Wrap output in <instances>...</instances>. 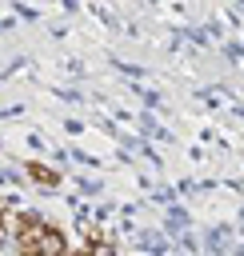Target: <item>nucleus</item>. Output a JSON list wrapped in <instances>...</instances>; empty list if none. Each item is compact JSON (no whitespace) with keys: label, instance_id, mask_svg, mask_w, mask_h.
Listing matches in <instances>:
<instances>
[{"label":"nucleus","instance_id":"1","mask_svg":"<svg viewBox=\"0 0 244 256\" xmlns=\"http://www.w3.org/2000/svg\"><path fill=\"white\" fill-rule=\"evenodd\" d=\"M16 252L20 256H68V236L44 224L36 212H24L16 220Z\"/></svg>","mask_w":244,"mask_h":256},{"label":"nucleus","instance_id":"2","mask_svg":"<svg viewBox=\"0 0 244 256\" xmlns=\"http://www.w3.org/2000/svg\"><path fill=\"white\" fill-rule=\"evenodd\" d=\"M28 176H32L36 184H44V188H56V184H60V172H56V168H44V164H36V160L28 164Z\"/></svg>","mask_w":244,"mask_h":256},{"label":"nucleus","instance_id":"3","mask_svg":"<svg viewBox=\"0 0 244 256\" xmlns=\"http://www.w3.org/2000/svg\"><path fill=\"white\" fill-rule=\"evenodd\" d=\"M76 256H116V248L108 244V240H92L84 252H76Z\"/></svg>","mask_w":244,"mask_h":256},{"label":"nucleus","instance_id":"4","mask_svg":"<svg viewBox=\"0 0 244 256\" xmlns=\"http://www.w3.org/2000/svg\"><path fill=\"white\" fill-rule=\"evenodd\" d=\"M0 220H8V200H0Z\"/></svg>","mask_w":244,"mask_h":256}]
</instances>
